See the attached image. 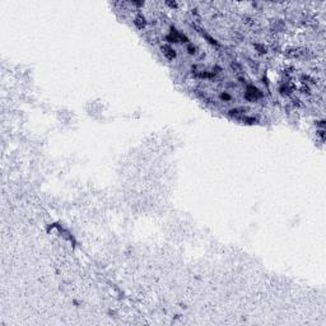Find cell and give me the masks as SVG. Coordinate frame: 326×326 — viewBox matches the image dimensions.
<instances>
[{
  "instance_id": "cell-4",
  "label": "cell",
  "mask_w": 326,
  "mask_h": 326,
  "mask_svg": "<svg viewBox=\"0 0 326 326\" xmlns=\"http://www.w3.org/2000/svg\"><path fill=\"white\" fill-rule=\"evenodd\" d=\"M222 99H224V101H229L231 99V96L228 95V93H222Z\"/></svg>"
},
{
  "instance_id": "cell-2",
  "label": "cell",
  "mask_w": 326,
  "mask_h": 326,
  "mask_svg": "<svg viewBox=\"0 0 326 326\" xmlns=\"http://www.w3.org/2000/svg\"><path fill=\"white\" fill-rule=\"evenodd\" d=\"M134 23H135V26H136L138 28H140V30H142L143 27H145V23H147V22H145V18H144L143 16H138V17L135 18V20H134Z\"/></svg>"
},
{
  "instance_id": "cell-3",
  "label": "cell",
  "mask_w": 326,
  "mask_h": 326,
  "mask_svg": "<svg viewBox=\"0 0 326 326\" xmlns=\"http://www.w3.org/2000/svg\"><path fill=\"white\" fill-rule=\"evenodd\" d=\"M163 52H164L166 56L168 57V59H173V57L176 56L175 50H173L172 47H170V46H164V47H163Z\"/></svg>"
},
{
  "instance_id": "cell-1",
  "label": "cell",
  "mask_w": 326,
  "mask_h": 326,
  "mask_svg": "<svg viewBox=\"0 0 326 326\" xmlns=\"http://www.w3.org/2000/svg\"><path fill=\"white\" fill-rule=\"evenodd\" d=\"M261 92H260L259 89H256L255 87H249L247 88V92H246V98L250 99V101H255L256 98L259 97H261Z\"/></svg>"
},
{
  "instance_id": "cell-5",
  "label": "cell",
  "mask_w": 326,
  "mask_h": 326,
  "mask_svg": "<svg viewBox=\"0 0 326 326\" xmlns=\"http://www.w3.org/2000/svg\"><path fill=\"white\" fill-rule=\"evenodd\" d=\"M189 50H190V54H194V52H195V47H192V46L189 47Z\"/></svg>"
}]
</instances>
